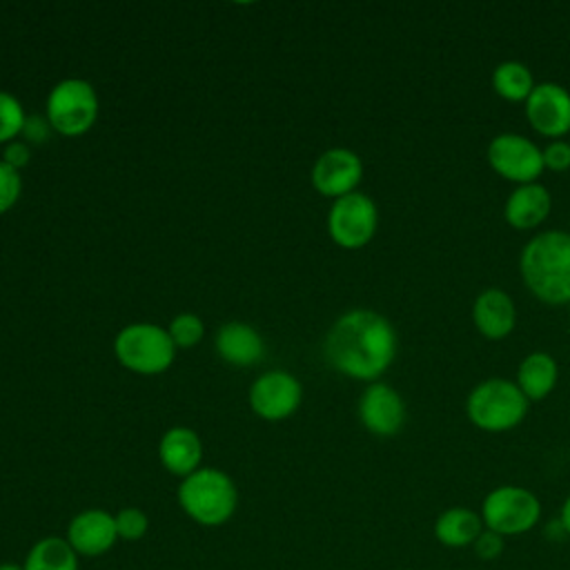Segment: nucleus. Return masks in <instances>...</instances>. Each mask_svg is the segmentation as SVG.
Here are the masks:
<instances>
[{
  "label": "nucleus",
  "instance_id": "1",
  "mask_svg": "<svg viewBox=\"0 0 570 570\" xmlns=\"http://www.w3.org/2000/svg\"><path fill=\"white\" fill-rule=\"evenodd\" d=\"M323 352L336 372L374 383L396 356V332L374 309H350L330 327Z\"/></svg>",
  "mask_w": 570,
  "mask_h": 570
},
{
  "label": "nucleus",
  "instance_id": "2",
  "mask_svg": "<svg viewBox=\"0 0 570 570\" xmlns=\"http://www.w3.org/2000/svg\"><path fill=\"white\" fill-rule=\"evenodd\" d=\"M521 276L528 289L552 305L570 303V232L550 229L521 249Z\"/></svg>",
  "mask_w": 570,
  "mask_h": 570
},
{
  "label": "nucleus",
  "instance_id": "3",
  "mask_svg": "<svg viewBox=\"0 0 570 570\" xmlns=\"http://www.w3.org/2000/svg\"><path fill=\"white\" fill-rule=\"evenodd\" d=\"M178 505L191 521L205 528H216L234 517L238 490L223 470L198 468L180 481Z\"/></svg>",
  "mask_w": 570,
  "mask_h": 570
},
{
  "label": "nucleus",
  "instance_id": "4",
  "mask_svg": "<svg viewBox=\"0 0 570 570\" xmlns=\"http://www.w3.org/2000/svg\"><path fill=\"white\" fill-rule=\"evenodd\" d=\"M465 410L476 428L485 432H505L523 421L528 399L514 381L485 379L468 394Z\"/></svg>",
  "mask_w": 570,
  "mask_h": 570
},
{
  "label": "nucleus",
  "instance_id": "5",
  "mask_svg": "<svg viewBox=\"0 0 570 570\" xmlns=\"http://www.w3.org/2000/svg\"><path fill=\"white\" fill-rule=\"evenodd\" d=\"M174 341L169 332L154 323H131L114 341L116 358L136 374H160L174 361Z\"/></svg>",
  "mask_w": 570,
  "mask_h": 570
},
{
  "label": "nucleus",
  "instance_id": "6",
  "mask_svg": "<svg viewBox=\"0 0 570 570\" xmlns=\"http://www.w3.org/2000/svg\"><path fill=\"white\" fill-rule=\"evenodd\" d=\"M483 525L497 534L517 537L530 532L541 519L539 497L523 485H499L481 503Z\"/></svg>",
  "mask_w": 570,
  "mask_h": 570
},
{
  "label": "nucleus",
  "instance_id": "7",
  "mask_svg": "<svg viewBox=\"0 0 570 570\" xmlns=\"http://www.w3.org/2000/svg\"><path fill=\"white\" fill-rule=\"evenodd\" d=\"M98 118V94L82 78L60 80L47 96V120L62 136H80Z\"/></svg>",
  "mask_w": 570,
  "mask_h": 570
},
{
  "label": "nucleus",
  "instance_id": "8",
  "mask_svg": "<svg viewBox=\"0 0 570 570\" xmlns=\"http://www.w3.org/2000/svg\"><path fill=\"white\" fill-rule=\"evenodd\" d=\"M379 223V212L367 194L352 191L336 198L327 214V232L332 240L345 249L363 247L372 240Z\"/></svg>",
  "mask_w": 570,
  "mask_h": 570
},
{
  "label": "nucleus",
  "instance_id": "9",
  "mask_svg": "<svg viewBox=\"0 0 570 570\" xmlns=\"http://www.w3.org/2000/svg\"><path fill=\"white\" fill-rule=\"evenodd\" d=\"M488 163L503 178L523 185L534 183L546 169L543 151L521 134H499L488 145Z\"/></svg>",
  "mask_w": 570,
  "mask_h": 570
},
{
  "label": "nucleus",
  "instance_id": "10",
  "mask_svg": "<svg viewBox=\"0 0 570 570\" xmlns=\"http://www.w3.org/2000/svg\"><path fill=\"white\" fill-rule=\"evenodd\" d=\"M303 399L301 383L285 370L261 374L249 387V405L265 421H283L292 416Z\"/></svg>",
  "mask_w": 570,
  "mask_h": 570
},
{
  "label": "nucleus",
  "instance_id": "11",
  "mask_svg": "<svg viewBox=\"0 0 570 570\" xmlns=\"http://www.w3.org/2000/svg\"><path fill=\"white\" fill-rule=\"evenodd\" d=\"M363 176V163L358 154L347 147H332L323 151L312 167V185L318 194L334 200L352 194Z\"/></svg>",
  "mask_w": 570,
  "mask_h": 570
},
{
  "label": "nucleus",
  "instance_id": "12",
  "mask_svg": "<svg viewBox=\"0 0 570 570\" xmlns=\"http://www.w3.org/2000/svg\"><path fill=\"white\" fill-rule=\"evenodd\" d=\"M358 419L376 436H394L405 423V403L387 383H370L358 399Z\"/></svg>",
  "mask_w": 570,
  "mask_h": 570
},
{
  "label": "nucleus",
  "instance_id": "13",
  "mask_svg": "<svg viewBox=\"0 0 570 570\" xmlns=\"http://www.w3.org/2000/svg\"><path fill=\"white\" fill-rule=\"evenodd\" d=\"M525 116L543 136L570 131V91L559 82H539L525 98Z\"/></svg>",
  "mask_w": 570,
  "mask_h": 570
},
{
  "label": "nucleus",
  "instance_id": "14",
  "mask_svg": "<svg viewBox=\"0 0 570 570\" xmlns=\"http://www.w3.org/2000/svg\"><path fill=\"white\" fill-rule=\"evenodd\" d=\"M65 539L78 557H100L118 541L114 514L100 508L82 510L69 521Z\"/></svg>",
  "mask_w": 570,
  "mask_h": 570
},
{
  "label": "nucleus",
  "instance_id": "15",
  "mask_svg": "<svg viewBox=\"0 0 570 570\" xmlns=\"http://www.w3.org/2000/svg\"><path fill=\"white\" fill-rule=\"evenodd\" d=\"M472 321L485 338H503L514 330L517 307L508 292L499 287L483 289L472 305Z\"/></svg>",
  "mask_w": 570,
  "mask_h": 570
},
{
  "label": "nucleus",
  "instance_id": "16",
  "mask_svg": "<svg viewBox=\"0 0 570 570\" xmlns=\"http://www.w3.org/2000/svg\"><path fill=\"white\" fill-rule=\"evenodd\" d=\"M158 459L167 472L185 479L200 468L203 441L191 428L176 425L163 434L158 443Z\"/></svg>",
  "mask_w": 570,
  "mask_h": 570
},
{
  "label": "nucleus",
  "instance_id": "17",
  "mask_svg": "<svg viewBox=\"0 0 570 570\" xmlns=\"http://www.w3.org/2000/svg\"><path fill=\"white\" fill-rule=\"evenodd\" d=\"M214 347L223 361L238 367L258 363L265 352L261 334L252 325L240 321L225 323L214 338Z\"/></svg>",
  "mask_w": 570,
  "mask_h": 570
},
{
  "label": "nucleus",
  "instance_id": "18",
  "mask_svg": "<svg viewBox=\"0 0 570 570\" xmlns=\"http://www.w3.org/2000/svg\"><path fill=\"white\" fill-rule=\"evenodd\" d=\"M552 196L541 183L517 185L503 207L505 220L517 229H532L550 214Z\"/></svg>",
  "mask_w": 570,
  "mask_h": 570
},
{
  "label": "nucleus",
  "instance_id": "19",
  "mask_svg": "<svg viewBox=\"0 0 570 570\" xmlns=\"http://www.w3.org/2000/svg\"><path fill=\"white\" fill-rule=\"evenodd\" d=\"M483 528V519L476 510L465 505H452L439 512V517L434 519V539L443 548H472Z\"/></svg>",
  "mask_w": 570,
  "mask_h": 570
},
{
  "label": "nucleus",
  "instance_id": "20",
  "mask_svg": "<svg viewBox=\"0 0 570 570\" xmlns=\"http://www.w3.org/2000/svg\"><path fill=\"white\" fill-rule=\"evenodd\" d=\"M559 367L548 352H530L517 370V385L528 401L546 399L557 385Z\"/></svg>",
  "mask_w": 570,
  "mask_h": 570
},
{
  "label": "nucleus",
  "instance_id": "21",
  "mask_svg": "<svg viewBox=\"0 0 570 570\" xmlns=\"http://www.w3.org/2000/svg\"><path fill=\"white\" fill-rule=\"evenodd\" d=\"M22 566L24 570H78L80 568L78 554L69 546V541L53 534L38 539L29 548Z\"/></svg>",
  "mask_w": 570,
  "mask_h": 570
},
{
  "label": "nucleus",
  "instance_id": "22",
  "mask_svg": "<svg viewBox=\"0 0 570 570\" xmlns=\"http://www.w3.org/2000/svg\"><path fill=\"white\" fill-rule=\"evenodd\" d=\"M492 87L505 100H525L534 89V78L523 62L503 60L492 71Z\"/></svg>",
  "mask_w": 570,
  "mask_h": 570
},
{
  "label": "nucleus",
  "instance_id": "23",
  "mask_svg": "<svg viewBox=\"0 0 570 570\" xmlns=\"http://www.w3.org/2000/svg\"><path fill=\"white\" fill-rule=\"evenodd\" d=\"M24 109L7 91H0V142H11L18 134H22L24 127Z\"/></svg>",
  "mask_w": 570,
  "mask_h": 570
},
{
  "label": "nucleus",
  "instance_id": "24",
  "mask_svg": "<svg viewBox=\"0 0 570 570\" xmlns=\"http://www.w3.org/2000/svg\"><path fill=\"white\" fill-rule=\"evenodd\" d=\"M167 332H169L176 347H194V345L200 343V338L205 334V325H203L200 316L183 312V314L174 316Z\"/></svg>",
  "mask_w": 570,
  "mask_h": 570
},
{
  "label": "nucleus",
  "instance_id": "25",
  "mask_svg": "<svg viewBox=\"0 0 570 570\" xmlns=\"http://www.w3.org/2000/svg\"><path fill=\"white\" fill-rule=\"evenodd\" d=\"M114 521H116L118 539H125V541H138L149 530V517L140 508H120L114 514Z\"/></svg>",
  "mask_w": 570,
  "mask_h": 570
},
{
  "label": "nucleus",
  "instance_id": "26",
  "mask_svg": "<svg viewBox=\"0 0 570 570\" xmlns=\"http://www.w3.org/2000/svg\"><path fill=\"white\" fill-rule=\"evenodd\" d=\"M22 191V178L20 171L0 160V216L9 212Z\"/></svg>",
  "mask_w": 570,
  "mask_h": 570
},
{
  "label": "nucleus",
  "instance_id": "27",
  "mask_svg": "<svg viewBox=\"0 0 570 570\" xmlns=\"http://www.w3.org/2000/svg\"><path fill=\"white\" fill-rule=\"evenodd\" d=\"M503 548H505L503 537L497 534V532H492V530H488V528H483V532H481V534L476 537V541L472 543V550H474V554H476L481 561H494V559H499V557L503 554Z\"/></svg>",
  "mask_w": 570,
  "mask_h": 570
},
{
  "label": "nucleus",
  "instance_id": "28",
  "mask_svg": "<svg viewBox=\"0 0 570 570\" xmlns=\"http://www.w3.org/2000/svg\"><path fill=\"white\" fill-rule=\"evenodd\" d=\"M543 151V165L552 171H563L570 167V142L552 140Z\"/></svg>",
  "mask_w": 570,
  "mask_h": 570
},
{
  "label": "nucleus",
  "instance_id": "29",
  "mask_svg": "<svg viewBox=\"0 0 570 570\" xmlns=\"http://www.w3.org/2000/svg\"><path fill=\"white\" fill-rule=\"evenodd\" d=\"M49 120L40 118V116H27L24 120V127H22V136H24V142H45L49 138Z\"/></svg>",
  "mask_w": 570,
  "mask_h": 570
},
{
  "label": "nucleus",
  "instance_id": "30",
  "mask_svg": "<svg viewBox=\"0 0 570 570\" xmlns=\"http://www.w3.org/2000/svg\"><path fill=\"white\" fill-rule=\"evenodd\" d=\"M29 158H31V149H29L27 142H22V140H11V142H7L4 154H2V160H4L7 165H11L13 169L20 171V169L29 163Z\"/></svg>",
  "mask_w": 570,
  "mask_h": 570
},
{
  "label": "nucleus",
  "instance_id": "31",
  "mask_svg": "<svg viewBox=\"0 0 570 570\" xmlns=\"http://www.w3.org/2000/svg\"><path fill=\"white\" fill-rule=\"evenodd\" d=\"M559 525L566 534H570V494L566 497L563 505H561V512H559Z\"/></svg>",
  "mask_w": 570,
  "mask_h": 570
},
{
  "label": "nucleus",
  "instance_id": "32",
  "mask_svg": "<svg viewBox=\"0 0 570 570\" xmlns=\"http://www.w3.org/2000/svg\"><path fill=\"white\" fill-rule=\"evenodd\" d=\"M0 570H24L22 563H11V561H2Z\"/></svg>",
  "mask_w": 570,
  "mask_h": 570
}]
</instances>
